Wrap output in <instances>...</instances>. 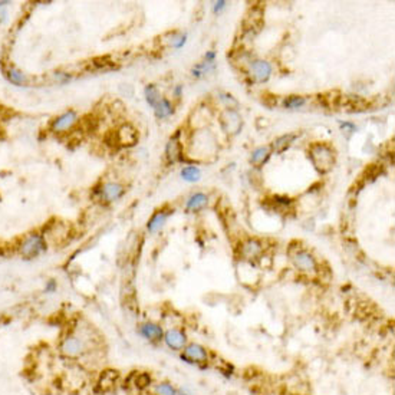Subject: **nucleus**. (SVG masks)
Masks as SVG:
<instances>
[{
    "label": "nucleus",
    "mask_w": 395,
    "mask_h": 395,
    "mask_svg": "<svg viewBox=\"0 0 395 395\" xmlns=\"http://www.w3.org/2000/svg\"><path fill=\"white\" fill-rule=\"evenodd\" d=\"M309 158L319 173H328L335 164V151L328 144L316 143L309 148Z\"/></svg>",
    "instance_id": "1"
},
{
    "label": "nucleus",
    "mask_w": 395,
    "mask_h": 395,
    "mask_svg": "<svg viewBox=\"0 0 395 395\" xmlns=\"http://www.w3.org/2000/svg\"><path fill=\"white\" fill-rule=\"evenodd\" d=\"M295 140H296V134H286V135H282V137H279V138L274 140V143H273V150H274L277 154H282V152L286 151L292 144L295 143Z\"/></svg>",
    "instance_id": "16"
},
{
    "label": "nucleus",
    "mask_w": 395,
    "mask_h": 395,
    "mask_svg": "<svg viewBox=\"0 0 395 395\" xmlns=\"http://www.w3.org/2000/svg\"><path fill=\"white\" fill-rule=\"evenodd\" d=\"M269 157H270L269 147H259V148H256V150L251 152L250 161L253 165L260 167L262 164H265V162L269 160Z\"/></svg>",
    "instance_id": "17"
},
{
    "label": "nucleus",
    "mask_w": 395,
    "mask_h": 395,
    "mask_svg": "<svg viewBox=\"0 0 395 395\" xmlns=\"http://www.w3.org/2000/svg\"><path fill=\"white\" fill-rule=\"evenodd\" d=\"M210 69H213V63H210V62H204V63H198V65H196V66L193 68L191 73H193V76L200 78V76H203L204 73H207Z\"/></svg>",
    "instance_id": "24"
},
{
    "label": "nucleus",
    "mask_w": 395,
    "mask_h": 395,
    "mask_svg": "<svg viewBox=\"0 0 395 395\" xmlns=\"http://www.w3.org/2000/svg\"><path fill=\"white\" fill-rule=\"evenodd\" d=\"M220 124H221V128H223L227 134L236 135V134H239V131L242 129L243 121H242V117H240L234 109H226V111L220 115Z\"/></svg>",
    "instance_id": "3"
},
{
    "label": "nucleus",
    "mask_w": 395,
    "mask_h": 395,
    "mask_svg": "<svg viewBox=\"0 0 395 395\" xmlns=\"http://www.w3.org/2000/svg\"><path fill=\"white\" fill-rule=\"evenodd\" d=\"M290 254H292L293 265L299 270L310 272V270L316 269V260L310 253H307L306 250H298L296 253H290Z\"/></svg>",
    "instance_id": "5"
},
{
    "label": "nucleus",
    "mask_w": 395,
    "mask_h": 395,
    "mask_svg": "<svg viewBox=\"0 0 395 395\" xmlns=\"http://www.w3.org/2000/svg\"><path fill=\"white\" fill-rule=\"evenodd\" d=\"M181 179L188 181V182H196V181L201 179V171H200L198 167H194V165L184 167L181 170Z\"/></svg>",
    "instance_id": "21"
},
{
    "label": "nucleus",
    "mask_w": 395,
    "mask_h": 395,
    "mask_svg": "<svg viewBox=\"0 0 395 395\" xmlns=\"http://www.w3.org/2000/svg\"><path fill=\"white\" fill-rule=\"evenodd\" d=\"M184 355H185L187 358L191 359V361H197V362H201V361H206V359H207V352H206V349H204L203 346H200V345H196V343L187 346L185 351H184Z\"/></svg>",
    "instance_id": "15"
},
{
    "label": "nucleus",
    "mask_w": 395,
    "mask_h": 395,
    "mask_svg": "<svg viewBox=\"0 0 395 395\" xmlns=\"http://www.w3.org/2000/svg\"><path fill=\"white\" fill-rule=\"evenodd\" d=\"M56 79H59L62 84H65L71 79V76L68 73H63V72H56Z\"/></svg>",
    "instance_id": "30"
},
{
    "label": "nucleus",
    "mask_w": 395,
    "mask_h": 395,
    "mask_svg": "<svg viewBox=\"0 0 395 395\" xmlns=\"http://www.w3.org/2000/svg\"><path fill=\"white\" fill-rule=\"evenodd\" d=\"M117 141L121 145L132 147V145L138 143V132H137V129L134 126L125 124V125H122L117 131Z\"/></svg>",
    "instance_id": "7"
},
{
    "label": "nucleus",
    "mask_w": 395,
    "mask_h": 395,
    "mask_svg": "<svg viewBox=\"0 0 395 395\" xmlns=\"http://www.w3.org/2000/svg\"><path fill=\"white\" fill-rule=\"evenodd\" d=\"M55 287H56V283H55L54 280H51V282L46 285V290H48V292H54Z\"/></svg>",
    "instance_id": "34"
},
{
    "label": "nucleus",
    "mask_w": 395,
    "mask_h": 395,
    "mask_svg": "<svg viewBox=\"0 0 395 395\" xmlns=\"http://www.w3.org/2000/svg\"><path fill=\"white\" fill-rule=\"evenodd\" d=\"M260 250H262V246H260V243L256 242V240H249V242L244 243V246H243V254H244L247 259L257 256V254L260 253Z\"/></svg>",
    "instance_id": "23"
},
{
    "label": "nucleus",
    "mask_w": 395,
    "mask_h": 395,
    "mask_svg": "<svg viewBox=\"0 0 395 395\" xmlns=\"http://www.w3.org/2000/svg\"><path fill=\"white\" fill-rule=\"evenodd\" d=\"M220 99L226 104L227 109H234L236 111V108L239 107V102L234 99L232 95H229V93H220Z\"/></svg>",
    "instance_id": "25"
},
{
    "label": "nucleus",
    "mask_w": 395,
    "mask_h": 395,
    "mask_svg": "<svg viewBox=\"0 0 395 395\" xmlns=\"http://www.w3.org/2000/svg\"><path fill=\"white\" fill-rule=\"evenodd\" d=\"M6 76H7L9 82H12V84H13V85H16V87L26 85V82H28V78H26V75H25V73H23L22 71L16 69V68H10L9 71L6 72Z\"/></svg>",
    "instance_id": "20"
},
{
    "label": "nucleus",
    "mask_w": 395,
    "mask_h": 395,
    "mask_svg": "<svg viewBox=\"0 0 395 395\" xmlns=\"http://www.w3.org/2000/svg\"><path fill=\"white\" fill-rule=\"evenodd\" d=\"M154 109V114L158 120H164V118H168L174 114V107L171 105V102L162 96L161 99L157 102V105L152 108Z\"/></svg>",
    "instance_id": "11"
},
{
    "label": "nucleus",
    "mask_w": 395,
    "mask_h": 395,
    "mask_svg": "<svg viewBox=\"0 0 395 395\" xmlns=\"http://www.w3.org/2000/svg\"><path fill=\"white\" fill-rule=\"evenodd\" d=\"M173 93H174L177 98H180V96H181V93H182V87H181V85H177V87L173 90Z\"/></svg>",
    "instance_id": "33"
},
{
    "label": "nucleus",
    "mask_w": 395,
    "mask_h": 395,
    "mask_svg": "<svg viewBox=\"0 0 395 395\" xmlns=\"http://www.w3.org/2000/svg\"><path fill=\"white\" fill-rule=\"evenodd\" d=\"M46 250L45 239L40 234H30L25 239V242L20 246V253L26 259H33L39 256L42 251Z\"/></svg>",
    "instance_id": "2"
},
{
    "label": "nucleus",
    "mask_w": 395,
    "mask_h": 395,
    "mask_svg": "<svg viewBox=\"0 0 395 395\" xmlns=\"http://www.w3.org/2000/svg\"><path fill=\"white\" fill-rule=\"evenodd\" d=\"M341 128L342 129H345V131H349V132L357 131V126L354 125V124H351V122H342Z\"/></svg>",
    "instance_id": "31"
},
{
    "label": "nucleus",
    "mask_w": 395,
    "mask_h": 395,
    "mask_svg": "<svg viewBox=\"0 0 395 395\" xmlns=\"http://www.w3.org/2000/svg\"><path fill=\"white\" fill-rule=\"evenodd\" d=\"M124 193H125V188L118 182H107L101 188L102 198H105L107 201H115V200L122 197Z\"/></svg>",
    "instance_id": "8"
},
{
    "label": "nucleus",
    "mask_w": 395,
    "mask_h": 395,
    "mask_svg": "<svg viewBox=\"0 0 395 395\" xmlns=\"http://www.w3.org/2000/svg\"><path fill=\"white\" fill-rule=\"evenodd\" d=\"M165 157L168 162H177L181 158V145L177 138H171L165 147Z\"/></svg>",
    "instance_id": "13"
},
{
    "label": "nucleus",
    "mask_w": 395,
    "mask_h": 395,
    "mask_svg": "<svg viewBox=\"0 0 395 395\" xmlns=\"http://www.w3.org/2000/svg\"><path fill=\"white\" fill-rule=\"evenodd\" d=\"M251 76L256 82L265 84L268 82L272 75V65L268 61H254L250 66Z\"/></svg>",
    "instance_id": "6"
},
{
    "label": "nucleus",
    "mask_w": 395,
    "mask_h": 395,
    "mask_svg": "<svg viewBox=\"0 0 395 395\" xmlns=\"http://www.w3.org/2000/svg\"><path fill=\"white\" fill-rule=\"evenodd\" d=\"M209 203V198L206 194L203 193H196L193 194L191 197L187 200L185 203V209L190 210V212H198V210H203Z\"/></svg>",
    "instance_id": "12"
},
{
    "label": "nucleus",
    "mask_w": 395,
    "mask_h": 395,
    "mask_svg": "<svg viewBox=\"0 0 395 395\" xmlns=\"http://www.w3.org/2000/svg\"><path fill=\"white\" fill-rule=\"evenodd\" d=\"M140 334L143 335L145 339L150 341H160L162 338V329L161 326L155 325V323H145L140 328Z\"/></svg>",
    "instance_id": "10"
},
{
    "label": "nucleus",
    "mask_w": 395,
    "mask_h": 395,
    "mask_svg": "<svg viewBox=\"0 0 395 395\" xmlns=\"http://www.w3.org/2000/svg\"><path fill=\"white\" fill-rule=\"evenodd\" d=\"M6 4H10V1H0V7H3V6H6Z\"/></svg>",
    "instance_id": "35"
},
{
    "label": "nucleus",
    "mask_w": 395,
    "mask_h": 395,
    "mask_svg": "<svg viewBox=\"0 0 395 395\" xmlns=\"http://www.w3.org/2000/svg\"><path fill=\"white\" fill-rule=\"evenodd\" d=\"M144 95H145V101H147V104L150 105L151 108H154L155 105H157V102L161 99V93H160V91H158V88L154 85V84H150V85H147L145 87V90H144Z\"/></svg>",
    "instance_id": "18"
},
{
    "label": "nucleus",
    "mask_w": 395,
    "mask_h": 395,
    "mask_svg": "<svg viewBox=\"0 0 395 395\" xmlns=\"http://www.w3.org/2000/svg\"><path fill=\"white\" fill-rule=\"evenodd\" d=\"M78 121V115L75 111H66L63 114H61L59 117H56L52 122V131L55 132H63L73 128V125Z\"/></svg>",
    "instance_id": "4"
},
{
    "label": "nucleus",
    "mask_w": 395,
    "mask_h": 395,
    "mask_svg": "<svg viewBox=\"0 0 395 395\" xmlns=\"http://www.w3.org/2000/svg\"><path fill=\"white\" fill-rule=\"evenodd\" d=\"M214 58H215L214 52H207V54H206V59H207V62H210V63L214 62Z\"/></svg>",
    "instance_id": "32"
},
{
    "label": "nucleus",
    "mask_w": 395,
    "mask_h": 395,
    "mask_svg": "<svg viewBox=\"0 0 395 395\" xmlns=\"http://www.w3.org/2000/svg\"><path fill=\"white\" fill-rule=\"evenodd\" d=\"M62 349L66 355H78L81 351H82V342L79 341L78 338H68L66 341L63 342L62 345Z\"/></svg>",
    "instance_id": "19"
},
{
    "label": "nucleus",
    "mask_w": 395,
    "mask_h": 395,
    "mask_svg": "<svg viewBox=\"0 0 395 395\" xmlns=\"http://www.w3.org/2000/svg\"><path fill=\"white\" fill-rule=\"evenodd\" d=\"M164 339L171 349H182L185 345V335L179 329H170L165 334Z\"/></svg>",
    "instance_id": "9"
},
{
    "label": "nucleus",
    "mask_w": 395,
    "mask_h": 395,
    "mask_svg": "<svg viewBox=\"0 0 395 395\" xmlns=\"http://www.w3.org/2000/svg\"><path fill=\"white\" fill-rule=\"evenodd\" d=\"M227 6V1L224 0H220V1H215L214 3V13H220L224 7Z\"/></svg>",
    "instance_id": "29"
},
{
    "label": "nucleus",
    "mask_w": 395,
    "mask_h": 395,
    "mask_svg": "<svg viewBox=\"0 0 395 395\" xmlns=\"http://www.w3.org/2000/svg\"><path fill=\"white\" fill-rule=\"evenodd\" d=\"M305 104L306 98L305 96H301V95H290L283 101V107L286 109H296V108L304 107Z\"/></svg>",
    "instance_id": "22"
},
{
    "label": "nucleus",
    "mask_w": 395,
    "mask_h": 395,
    "mask_svg": "<svg viewBox=\"0 0 395 395\" xmlns=\"http://www.w3.org/2000/svg\"><path fill=\"white\" fill-rule=\"evenodd\" d=\"M157 394L158 395H177V391L170 385V384H161L157 387Z\"/></svg>",
    "instance_id": "26"
},
{
    "label": "nucleus",
    "mask_w": 395,
    "mask_h": 395,
    "mask_svg": "<svg viewBox=\"0 0 395 395\" xmlns=\"http://www.w3.org/2000/svg\"><path fill=\"white\" fill-rule=\"evenodd\" d=\"M150 382H151V378L148 377L147 374H141V375L138 377V379H137V387L144 388V387H147Z\"/></svg>",
    "instance_id": "28"
},
{
    "label": "nucleus",
    "mask_w": 395,
    "mask_h": 395,
    "mask_svg": "<svg viewBox=\"0 0 395 395\" xmlns=\"http://www.w3.org/2000/svg\"><path fill=\"white\" fill-rule=\"evenodd\" d=\"M167 217H168V213H167L165 210H160V212H157L155 214L150 218V221H148V224H147V229H148L151 233H155V232H158L162 226L165 224V221H167Z\"/></svg>",
    "instance_id": "14"
},
{
    "label": "nucleus",
    "mask_w": 395,
    "mask_h": 395,
    "mask_svg": "<svg viewBox=\"0 0 395 395\" xmlns=\"http://www.w3.org/2000/svg\"><path fill=\"white\" fill-rule=\"evenodd\" d=\"M185 40H187V35L174 36V39L171 40V45H173V48H177V49H180V48H182V46H184Z\"/></svg>",
    "instance_id": "27"
}]
</instances>
